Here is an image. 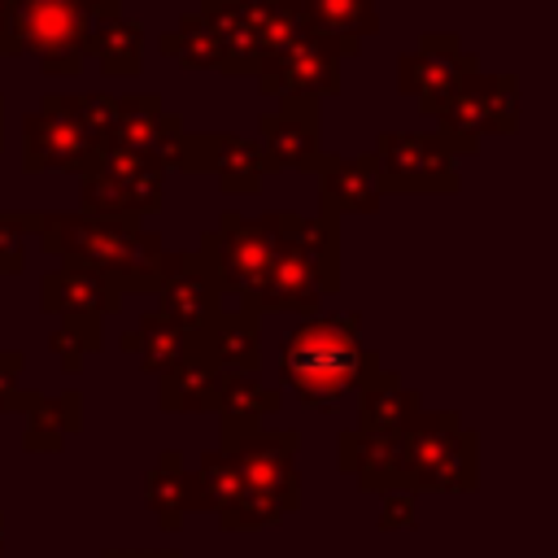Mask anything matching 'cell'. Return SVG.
Returning <instances> with one entry per match:
<instances>
[{"instance_id":"1","label":"cell","mask_w":558,"mask_h":558,"mask_svg":"<svg viewBox=\"0 0 558 558\" xmlns=\"http://www.w3.org/2000/svg\"><path fill=\"white\" fill-rule=\"evenodd\" d=\"M35 231L44 253L61 257V266L96 270L126 292H157L166 275V248L157 231H144L135 214L100 218V214H35Z\"/></svg>"},{"instance_id":"2","label":"cell","mask_w":558,"mask_h":558,"mask_svg":"<svg viewBox=\"0 0 558 558\" xmlns=\"http://www.w3.org/2000/svg\"><path fill=\"white\" fill-rule=\"evenodd\" d=\"M357 314H310L288 336L279 375L301 405L331 414L349 392H357L366 366L375 362V353L357 344Z\"/></svg>"},{"instance_id":"3","label":"cell","mask_w":558,"mask_h":558,"mask_svg":"<svg viewBox=\"0 0 558 558\" xmlns=\"http://www.w3.org/2000/svg\"><path fill=\"white\" fill-rule=\"evenodd\" d=\"M279 240V257L270 266V279L257 296V314L266 310H292V314H314L323 296L340 288V231L336 218L318 214H266Z\"/></svg>"},{"instance_id":"4","label":"cell","mask_w":558,"mask_h":558,"mask_svg":"<svg viewBox=\"0 0 558 558\" xmlns=\"http://www.w3.org/2000/svg\"><path fill=\"white\" fill-rule=\"evenodd\" d=\"M401 488L410 493H471L475 488V432L453 410H418L401 432Z\"/></svg>"},{"instance_id":"5","label":"cell","mask_w":558,"mask_h":558,"mask_svg":"<svg viewBox=\"0 0 558 558\" xmlns=\"http://www.w3.org/2000/svg\"><path fill=\"white\" fill-rule=\"evenodd\" d=\"M222 296H240V305H253L257 310V296L270 279V266L279 257V240H275V227L270 218H240V214H222L218 227H209L201 235V248H196Z\"/></svg>"},{"instance_id":"6","label":"cell","mask_w":558,"mask_h":558,"mask_svg":"<svg viewBox=\"0 0 558 558\" xmlns=\"http://www.w3.org/2000/svg\"><path fill=\"white\" fill-rule=\"evenodd\" d=\"M92 9L83 0H17L9 9L17 52L39 57L48 78H74L92 44Z\"/></svg>"},{"instance_id":"7","label":"cell","mask_w":558,"mask_h":558,"mask_svg":"<svg viewBox=\"0 0 558 558\" xmlns=\"http://www.w3.org/2000/svg\"><path fill=\"white\" fill-rule=\"evenodd\" d=\"M440 131L436 140L462 157L475 153L484 144V135H510L519 126V83L510 74H480L471 70L458 92L449 96V105L436 113Z\"/></svg>"},{"instance_id":"8","label":"cell","mask_w":558,"mask_h":558,"mask_svg":"<svg viewBox=\"0 0 558 558\" xmlns=\"http://www.w3.org/2000/svg\"><path fill=\"white\" fill-rule=\"evenodd\" d=\"M371 157L384 192H432V196L458 192V161L436 135L384 131Z\"/></svg>"},{"instance_id":"9","label":"cell","mask_w":558,"mask_h":558,"mask_svg":"<svg viewBox=\"0 0 558 558\" xmlns=\"http://www.w3.org/2000/svg\"><path fill=\"white\" fill-rule=\"evenodd\" d=\"M340 57H353L344 44L327 39V35H305L296 48L279 52V57H262L257 65V87L266 96H336L340 92Z\"/></svg>"},{"instance_id":"10","label":"cell","mask_w":558,"mask_h":558,"mask_svg":"<svg viewBox=\"0 0 558 558\" xmlns=\"http://www.w3.org/2000/svg\"><path fill=\"white\" fill-rule=\"evenodd\" d=\"M92 157H96V144L87 140V131L70 113L65 96L48 92L39 113H26V122H22V170L26 174H35V170L83 174Z\"/></svg>"},{"instance_id":"11","label":"cell","mask_w":558,"mask_h":558,"mask_svg":"<svg viewBox=\"0 0 558 558\" xmlns=\"http://www.w3.org/2000/svg\"><path fill=\"white\" fill-rule=\"evenodd\" d=\"M471 70H480V65H475L471 52H462L458 35L436 31V35H423L418 48L397 61V87H401L405 96H414L423 113L436 118Z\"/></svg>"},{"instance_id":"12","label":"cell","mask_w":558,"mask_h":558,"mask_svg":"<svg viewBox=\"0 0 558 558\" xmlns=\"http://www.w3.org/2000/svg\"><path fill=\"white\" fill-rule=\"evenodd\" d=\"M183 357L214 366L218 375H257L262 366V314L253 305L218 310L196 336H187Z\"/></svg>"},{"instance_id":"13","label":"cell","mask_w":558,"mask_h":558,"mask_svg":"<svg viewBox=\"0 0 558 558\" xmlns=\"http://www.w3.org/2000/svg\"><path fill=\"white\" fill-rule=\"evenodd\" d=\"M222 453L235 462L240 484L257 493H275L283 501L301 506V480H296V432H248V436H222Z\"/></svg>"},{"instance_id":"14","label":"cell","mask_w":558,"mask_h":558,"mask_svg":"<svg viewBox=\"0 0 558 558\" xmlns=\"http://www.w3.org/2000/svg\"><path fill=\"white\" fill-rule=\"evenodd\" d=\"M262 157L270 170H318L323 166V126L318 100L283 96L275 113H262Z\"/></svg>"},{"instance_id":"15","label":"cell","mask_w":558,"mask_h":558,"mask_svg":"<svg viewBox=\"0 0 558 558\" xmlns=\"http://www.w3.org/2000/svg\"><path fill=\"white\" fill-rule=\"evenodd\" d=\"M157 296H161L157 310H161L170 323H179L183 336H196V331L222 310V288H218L209 262H205L196 248H187V253H166V275H161Z\"/></svg>"},{"instance_id":"16","label":"cell","mask_w":558,"mask_h":558,"mask_svg":"<svg viewBox=\"0 0 558 558\" xmlns=\"http://www.w3.org/2000/svg\"><path fill=\"white\" fill-rule=\"evenodd\" d=\"M262 9L266 0H209L201 4V22L218 39L222 74H257L262 65Z\"/></svg>"},{"instance_id":"17","label":"cell","mask_w":558,"mask_h":558,"mask_svg":"<svg viewBox=\"0 0 558 558\" xmlns=\"http://www.w3.org/2000/svg\"><path fill=\"white\" fill-rule=\"evenodd\" d=\"M183 135V118L166 113L153 92L144 96H118V118H113V144L153 157L161 170H170V153Z\"/></svg>"},{"instance_id":"18","label":"cell","mask_w":558,"mask_h":558,"mask_svg":"<svg viewBox=\"0 0 558 558\" xmlns=\"http://www.w3.org/2000/svg\"><path fill=\"white\" fill-rule=\"evenodd\" d=\"M318 201L327 218L375 214L384 201L375 157H323L318 166Z\"/></svg>"},{"instance_id":"19","label":"cell","mask_w":558,"mask_h":558,"mask_svg":"<svg viewBox=\"0 0 558 558\" xmlns=\"http://www.w3.org/2000/svg\"><path fill=\"white\" fill-rule=\"evenodd\" d=\"M418 392H410L401 384L397 371H384L379 357L366 366L362 384H357V427L362 432H384V436H397L414 414H418Z\"/></svg>"},{"instance_id":"20","label":"cell","mask_w":558,"mask_h":558,"mask_svg":"<svg viewBox=\"0 0 558 558\" xmlns=\"http://www.w3.org/2000/svg\"><path fill=\"white\" fill-rule=\"evenodd\" d=\"M340 471L357 480L362 493H392L401 488V445L384 432H344L340 436Z\"/></svg>"},{"instance_id":"21","label":"cell","mask_w":558,"mask_h":558,"mask_svg":"<svg viewBox=\"0 0 558 558\" xmlns=\"http://www.w3.org/2000/svg\"><path fill=\"white\" fill-rule=\"evenodd\" d=\"M118 305L122 296L113 292V283L83 266H57L39 283V310L57 318L61 314H113Z\"/></svg>"},{"instance_id":"22","label":"cell","mask_w":558,"mask_h":558,"mask_svg":"<svg viewBox=\"0 0 558 558\" xmlns=\"http://www.w3.org/2000/svg\"><path fill=\"white\" fill-rule=\"evenodd\" d=\"M279 388H266L257 375H222L218 388V414H222V436H248L262 432L270 414H279Z\"/></svg>"},{"instance_id":"23","label":"cell","mask_w":558,"mask_h":558,"mask_svg":"<svg viewBox=\"0 0 558 558\" xmlns=\"http://www.w3.org/2000/svg\"><path fill=\"white\" fill-rule=\"evenodd\" d=\"M222 375L196 357H179L170 371H161V410L170 414H209L218 410Z\"/></svg>"},{"instance_id":"24","label":"cell","mask_w":558,"mask_h":558,"mask_svg":"<svg viewBox=\"0 0 558 558\" xmlns=\"http://www.w3.org/2000/svg\"><path fill=\"white\" fill-rule=\"evenodd\" d=\"M87 52H96V61L109 78H131V74L144 70V31L122 13L96 17Z\"/></svg>"},{"instance_id":"25","label":"cell","mask_w":558,"mask_h":558,"mask_svg":"<svg viewBox=\"0 0 558 558\" xmlns=\"http://www.w3.org/2000/svg\"><path fill=\"white\" fill-rule=\"evenodd\" d=\"M209 174L222 183V192H262V179L270 174L257 140H244V135H227V131H214V157H209Z\"/></svg>"},{"instance_id":"26","label":"cell","mask_w":558,"mask_h":558,"mask_svg":"<svg viewBox=\"0 0 558 558\" xmlns=\"http://www.w3.org/2000/svg\"><path fill=\"white\" fill-rule=\"evenodd\" d=\"M301 4L310 17V31L344 44L349 52H357V44L379 31L375 0H301Z\"/></svg>"},{"instance_id":"27","label":"cell","mask_w":558,"mask_h":558,"mask_svg":"<svg viewBox=\"0 0 558 558\" xmlns=\"http://www.w3.org/2000/svg\"><path fill=\"white\" fill-rule=\"evenodd\" d=\"M244 493L235 462L222 449H205L196 471H187V510H227Z\"/></svg>"},{"instance_id":"28","label":"cell","mask_w":558,"mask_h":558,"mask_svg":"<svg viewBox=\"0 0 558 558\" xmlns=\"http://www.w3.org/2000/svg\"><path fill=\"white\" fill-rule=\"evenodd\" d=\"M183 344H187L183 327H179V323H170L161 310L144 314V318H140V327L122 340V349L140 353L144 371H157V375H161V371H170V366L183 357Z\"/></svg>"},{"instance_id":"29","label":"cell","mask_w":558,"mask_h":558,"mask_svg":"<svg viewBox=\"0 0 558 558\" xmlns=\"http://www.w3.org/2000/svg\"><path fill=\"white\" fill-rule=\"evenodd\" d=\"M144 497H148V506H153V514H157V523L166 532H174L183 523V510H187V471H183L179 449H166L157 458V466L148 471Z\"/></svg>"},{"instance_id":"30","label":"cell","mask_w":558,"mask_h":558,"mask_svg":"<svg viewBox=\"0 0 558 558\" xmlns=\"http://www.w3.org/2000/svg\"><path fill=\"white\" fill-rule=\"evenodd\" d=\"M157 48H161L170 61H179L183 70H218V39H214V31L201 22V13H183V17L174 22V31H166V35L157 39Z\"/></svg>"},{"instance_id":"31","label":"cell","mask_w":558,"mask_h":558,"mask_svg":"<svg viewBox=\"0 0 558 558\" xmlns=\"http://www.w3.org/2000/svg\"><path fill=\"white\" fill-rule=\"evenodd\" d=\"M296 501H283L275 493H257V488H244L227 510H218V523L227 532H262V527H275L283 514H292Z\"/></svg>"},{"instance_id":"32","label":"cell","mask_w":558,"mask_h":558,"mask_svg":"<svg viewBox=\"0 0 558 558\" xmlns=\"http://www.w3.org/2000/svg\"><path fill=\"white\" fill-rule=\"evenodd\" d=\"M310 35V17L301 0H266L262 9V57H279Z\"/></svg>"},{"instance_id":"33","label":"cell","mask_w":558,"mask_h":558,"mask_svg":"<svg viewBox=\"0 0 558 558\" xmlns=\"http://www.w3.org/2000/svg\"><path fill=\"white\" fill-rule=\"evenodd\" d=\"M78 187H83V214H100V218H126V214H135V201H131V183L126 179H113V174L87 166L78 174Z\"/></svg>"},{"instance_id":"34","label":"cell","mask_w":558,"mask_h":558,"mask_svg":"<svg viewBox=\"0 0 558 558\" xmlns=\"http://www.w3.org/2000/svg\"><path fill=\"white\" fill-rule=\"evenodd\" d=\"M70 113L78 118V126L87 131V140L96 144V153L105 144H113V118H118V96H105V92H78V96H65Z\"/></svg>"},{"instance_id":"35","label":"cell","mask_w":558,"mask_h":558,"mask_svg":"<svg viewBox=\"0 0 558 558\" xmlns=\"http://www.w3.org/2000/svg\"><path fill=\"white\" fill-rule=\"evenodd\" d=\"M65 445V427L39 405V397H35V405L26 410V436H22V449H31V453H57Z\"/></svg>"},{"instance_id":"36","label":"cell","mask_w":558,"mask_h":558,"mask_svg":"<svg viewBox=\"0 0 558 558\" xmlns=\"http://www.w3.org/2000/svg\"><path fill=\"white\" fill-rule=\"evenodd\" d=\"M35 231V214H0V275L22 270V240Z\"/></svg>"},{"instance_id":"37","label":"cell","mask_w":558,"mask_h":558,"mask_svg":"<svg viewBox=\"0 0 558 558\" xmlns=\"http://www.w3.org/2000/svg\"><path fill=\"white\" fill-rule=\"evenodd\" d=\"M22 362H26V357H22L17 349H4V353H0V414H9V410H22V414H26V410L35 405V397H39V392H22V388H17Z\"/></svg>"},{"instance_id":"38","label":"cell","mask_w":558,"mask_h":558,"mask_svg":"<svg viewBox=\"0 0 558 558\" xmlns=\"http://www.w3.org/2000/svg\"><path fill=\"white\" fill-rule=\"evenodd\" d=\"M379 497H384V510H379V527L384 532L414 527V493L410 488H392V493H379Z\"/></svg>"},{"instance_id":"39","label":"cell","mask_w":558,"mask_h":558,"mask_svg":"<svg viewBox=\"0 0 558 558\" xmlns=\"http://www.w3.org/2000/svg\"><path fill=\"white\" fill-rule=\"evenodd\" d=\"M61 331L83 349V353H96L105 344L100 336V314H61Z\"/></svg>"},{"instance_id":"40","label":"cell","mask_w":558,"mask_h":558,"mask_svg":"<svg viewBox=\"0 0 558 558\" xmlns=\"http://www.w3.org/2000/svg\"><path fill=\"white\" fill-rule=\"evenodd\" d=\"M48 349H52V357L61 362V371H65V375H78V371H83V357H87V353H83V349H78L61 327L48 336Z\"/></svg>"},{"instance_id":"41","label":"cell","mask_w":558,"mask_h":558,"mask_svg":"<svg viewBox=\"0 0 558 558\" xmlns=\"http://www.w3.org/2000/svg\"><path fill=\"white\" fill-rule=\"evenodd\" d=\"M0 57H17L13 26H9V4H0Z\"/></svg>"},{"instance_id":"42","label":"cell","mask_w":558,"mask_h":558,"mask_svg":"<svg viewBox=\"0 0 558 558\" xmlns=\"http://www.w3.org/2000/svg\"><path fill=\"white\" fill-rule=\"evenodd\" d=\"M83 4L92 9V17H109V13H118L122 0H83Z\"/></svg>"},{"instance_id":"43","label":"cell","mask_w":558,"mask_h":558,"mask_svg":"<svg viewBox=\"0 0 558 558\" xmlns=\"http://www.w3.org/2000/svg\"><path fill=\"white\" fill-rule=\"evenodd\" d=\"M0 148H4V96H0Z\"/></svg>"},{"instance_id":"44","label":"cell","mask_w":558,"mask_h":558,"mask_svg":"<svg viewBox=\"0 0 558 558\" xmlns=\"http://www.w3.org/2000/svg\"><path fill=\"white\" fill-rule=\"evenodd\" d=\"M0 558H4V514H0Z\"/></svg>"},{"instance_id":"45","label":"cell","mask_w":558,"mask_h":558,"mask_svg":"<svg viewBox=\"0 0 558 558\" xmlns=\"http://www.w3.org/2000/svg\"><path fill=\"white\" fill-rule=\"evenodd\" d=\"M201 4H209V0H201Z\"/></svg>"}]
</instances>
